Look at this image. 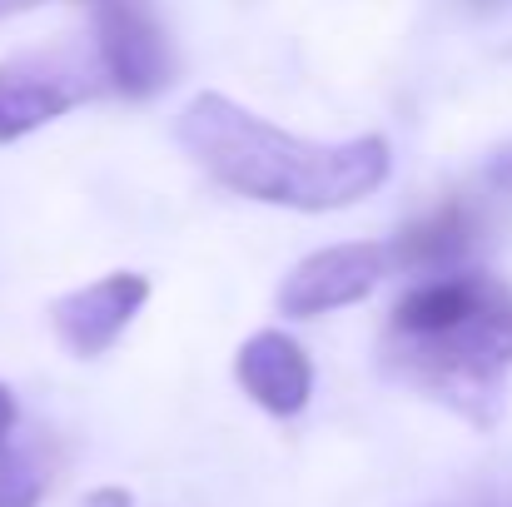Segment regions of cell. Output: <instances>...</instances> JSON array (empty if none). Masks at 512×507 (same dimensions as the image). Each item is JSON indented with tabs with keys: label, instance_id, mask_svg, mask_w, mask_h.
<instances>
[{
	"label": "cell",
	"instance_id": "6",
	"mask_svg": "<svg viewBox=\"0 0 512 507\" xmlns=\"http://www.w3.org/2000/svg\"><path fill=\"white\" fill-rule=\"evenodd\" d=\"M100 90V80H85L80 65L65 60H5L0 65V145L25 140L30 130L70 115Z\"/></svg>",
	"mask_w": 512,
	"mask_h": 507
},
{
	"label": "cell",
	"instance_id": "5",
	"mask_svg": "<svg viewBox=\"0 0 512 507\" xmlns=\"http://www.w3.org/2000/svg\"><path fill=\"white\" fill-rule=\"evenodd\" d=\"M145 299H150V279L135 269H115L85 289L60 294L50 304V329L75 358H100L130 329V319L145 309Z\"/></svg>",
	"mask_w": 512,
	"mask_h": 507
},
{
	"label": "cell",
	"instance_id": "8",
	"mask_svg": "<svg viewBox=\"0 0 512 507\" xmlns=\"http://www.w3.org/2000/svg\"><path fill=\"white\" fill-rule=\"evenodd\" d=\"M478 249V214L458 199L438 204L433 214L413 219L393 244H388V269H403V274H423V279H438V274H453L463 269V259Z\"/></svg>",
	"mask_w": 512,
	"mask_h": 507
},
{
	"label": "cell",
	"instance_id": "9",
	"mask_svg": "<svg viewBox=\"0 0 512 507\" xmlns=\"http://www.w3.org/2000/svg\"><path fill=\"white\" fill-rule=\"evenodd\" d=\"M45 503V463L35 438L20 423L15 393L0 383V507H40Z\"/></svg>",
	"mask_w": 512,
	"mask_h": 507
},
{
	"label": "cell",
	"instance_id": "10",
	"mask_svg": "<svg viewBox=\"0 0 512 507\" xmlns=\"http://www.w3.org/2000/svg\"><path fill=\"white\" fill-rule=\"evenodd\" d=\"M488 184H493V189H503V194H512V145L508 150H498V155L488 160Z\"/></svg>",
	"mask_w": 512,
	"mask_h": 507
},
{
	"label": "cell",
	"instance_id": "1",
	"mask_svg": "<svg viewBox=\"0 0 512 507\" xmlns=\"http://www.w3.org/2000/svg\"><path fill=\"white\" fill-rule=\"evenodd\" d=\"M378 358L393 383L428 393L473 428H493L508 403L512 289L473 269L423 279L393 304Z\"/></svg>",
	"mask_w": 512,
	"mask_h": 507
},
{
	"label": "cell",
	"instance_id": "7",
	"mask_svg": "<svg viewBox=\"0 0 512 507\" xmlns=\"http://www.w3.org/2000/svg\"><path fill=\"white\" fill-rule=\"evenodd\" d=\"M234 383L269 413V418H299L314 398V363L309 353L279 329H264L234 353Z\"/></svg>",
	"mask_w": 512,
	"mask_h": 507
},
{
	"label": "cell",
	"instance_id": "3",
	"mask_svg": "<svg viewBox=\"0 0 512 507\" xmlns=\"http://www.w3.org/2000/svg\"><path fill=\"white\" fill-rule=\"evenodd\" d=\"M95 65H100V80L130 100H150L170 85V35L150 15V0L95 5Z\"/></svg>",
	"mask_w": 512,
	"mask_h": 507
},
{
	"label": "cell",
	"instance_id": "2",
	"mask_svg": "<svg viewBox=\"0 0 512 507\" xmlns=\"http://www.w3.org/2000/svg\"><path fill=\"white\" fill-rule=\"evenodd\" d=\"M174 140L224 189L259 199V204L304 209V214L358 204L393 169L388 140H378V135L319 145V140H304V135L269 125L264 115H254L214 90L194 95L179 110Z\"/></svg>",
	"mask_w": 512,
	"mask_h": 507
},
{
	"label": "cell",
	"instance_id": "4",
	"mask_svg": "<svg viewBox=\"0 0 512 507\" xmlns=\"http://www.w3.org/2000/svg\"><path fill=\"white\" fill-rule=\"evenodd\" d=\"M388 274V244H334L309 254L289 279L279 284V309L284 319H319L348 309L373 294V284Z\"/></svg>",
	"mask_w": 512,
	"mask_h": 507
},
{
	"label": "cell",
	"instance_id": "11",
	"mask_svg": "<svg viewBox=\"0 0 512 507\" xmlns=\"http://www.w3.org/2000/svg\"><path fill=\"white\" fill-rule=\"evenodd\" d=\"M40 5H105V0H0V20L5 15H25V10H40Z\"/></svg>",
	"mask_w": 512,
	"mask_h": 507
},
{
	"label": "cell",
	"instance_id": "12",
	"mask_svg": "<svg viewBox=\"0 0 512 507\" xmlns=\"http://www.w3.org/2000/svg\"><path fill=\"white\" fill-rule=\"evenodd\" d=\"M80 507H135V498L125 488H95V493L80 498Z\"/></svg>",
	"mask_w": 512,
	"mask_h": 507
}]
</instances>
